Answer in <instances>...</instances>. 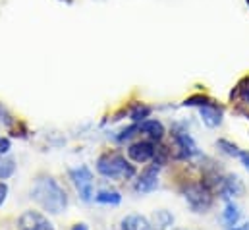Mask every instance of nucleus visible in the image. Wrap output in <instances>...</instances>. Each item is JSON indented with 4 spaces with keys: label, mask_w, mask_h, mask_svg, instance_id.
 Returning a JSON list of instances; mask_svg holds the SVG:
<instances>
[{
    "label": "nucleus",
    "mask_w": 249,
    "mask_h": 230,
    "mask_svg": "<svg viewBox=\"0 0 249 230\" xmlns=\"http://www.w3.org/2000/svg\"><path fill=\"white\" fill-rule=\"evenodd\" d=\"M184 197L193 213H207L213 207L214 192L205 182H195L184 188Z\"/></svg>",
    "instance_id": "7ed1b4c3"
},
{
    "label": "nucleus",
    "mask_w": 249,
    "mask_h": 230,
    "mask_svg": "<svg viewBox=\"0 0 249 230\" xmlns=\"http://www.w3.org/2000/svg\"><path fill=\"white\" fill-rule=\"evenodd\" d=\"M139 132H143L153 141H160L164 137V126L160 120H155V118H147L139 122Z\"/></svg>",
    "instance_id": "9b49d317"
},
{
    "label": "nucleus",
    "mask_w": 249,
    "mask_h": 230,
    "mask_svg": "<svg viewBox=\"0 0 249 230\" xmlns=\"http://www.w3.org/2000/svg\"><path fill=\"white\" fill-rule=\"evenodd\" d=\"M71 230H89V227H87V225H83V223H79V225H73Z\"/></svg>",
    "instance_id": "b1692460"
},
{
    "label": "nucleus",
    "mask_w": 249,
    "mask_h": 230,
    "mask_svg": "<svg viewBox=\"0 0 249 230\" xmlns=\"http://www.w3.org/2000/svg\"><path fill=\"white\" fill-rule=\"evenodd\" d=\"M228 230H249V223L242 225V227H232V229H228Z\"/></svg>",
    "instance_id": "393cba45"
},
{
    "label": "nucleus",
    "mask_w": 249,
    "mask_h": 230,
    "mask_svg": "<svg viewBox=\"0 0 249 230\" xmlns=\"http://www.w3.org/2000/svg\"><path fill=\"white\" fill-rule=\"evenodd\" d=\"M18 230H54L53 223L39 211H25L18 219Z\"/></svg>",
    "instance_id": "0eeeda50"
},
{
    "label": "nucleus",
    "mask_w": 249,
    "mask_h": 230,
    "mask_svg": "<svg viewBox=\"0 0 249 230\" xmlns=\"http://www.w3.org/2000/svg\"><path fill=\"white\" fill-rule=\"evenodd\" d=\"M197 109H199L201 120H203V124H205L207 128H216V126H220V124H222L224 111H222V107H218L213 99H211L209 103H205V105L197 107Z\"/></svg>",
    "instance_id": "9d476101"
},
{
    "label": "nucleus",
    "mask_w": 249,
    "mask_h": 230,
    "mask_svg": "<svg viewBox=\"0 0 249 230\" xmlns=\"http://www.w3.org/2000/svg\"><path fill=\"white\" fill-rule=\"evenodd\" d=\"M70 180H71L75 192L79 193L81 201L89 203V201L95 199V192H93V172H91L85 165H81V167H77V169H71V171H70Z\"/></svg>",
    "instance_id": "39448f33"
},
{
    "label": "nucleus",
    "mask_w": 249,
    "mask_h": 230,
    "mask_svg": "<svg viewBox=\"0 0 249 230\" xmlns=\"http://www.w3.org/2000/svg\"><path fill=\"white\" fill-rule=\"evenodd\" d=\"M172 139H174V147H176V159L189 161V159L199 155V147H197L195 139L187 134L180 124H176L172 128Z\"/></svg>",
    "instance_id": "20e7f679"
},
{
    "label": "nucleus",
    "mask_w": 249,
    "mask_h": 230,
    "mask_svg": "<svg viewBox=\"0 0 249 230\" xmlns=\"http://www.w3.org/2000/svg\"><path fill=\"white\" fill-rule=\"evenodd\" d=\"M135 132H139V124H133V126H129V128H125L124 132L116 137L118 141H125V139H129V137H133L135 135Z\"/></svg>",
    "instance_id": "aec40b11"
},
{
    "label": "nucleus",
    "mask_w": 249,
    "mask_h": 230,
    "mask_svg": "<svg viewBox=\"0 0 249 230\" xmlns=\"http://www.w3.org/2000/svg\"><path fill=\"white\" fill-rule=\"evenodd\" d=\"M214 192H218V195L226 201L234 199V197H240L244 195L246 188H244V182L240 180V176L236 174H222L214 186Z\"/></svg>",
    "instance_id": "423d86ee"
},
{
    "label": "nucleus",
    "mask_w": 249,
    "mask_h": 230,
    "mask_svg": "<svg viewBox=\"0 0 249 230\" xmlns=\"http://www.w3.org/2000/svg\"><path fill=\"white\" fill-rule=\"evenodd\" d=\"M240 217H242L240 207H238L234 201H228V203H226V207H224V211H222V221H224V225H226L228 229H232V227H236V225H238Z\"/></svg>",
    "instance_id": "ddd939ff"
},
{
    "label": "nucleus",
    "mask_w": 249,
    "mask_h": 230,
    "mask_svg": "<svg viewBox=\"0 0 249 230\" xmlns=\"http://www.w3.org/2000/svg\"><path fill=\"white\" fill-rule=\"evenodd\" d=\"M14 172H16V163H14V159H6V161L0 163V180L10 178Z\"/></svg>",
    "instance_id": "a211bd4d"
},
{
    "label": "nucleus",
    "mask_w": 249,
    "mask_h": 230,
    "mask_svg": "<svg viewBox=\"0 0 249 230\" xmlns=\"http://www.w3.org/2000/svg\"><path fill=\"white\" fill-rule=\"evenodd\" d=\"M151 115V107H147V105H141V103H137V105H133L131 107V111H129V118L133 120V122H143V120H147Z\"/></svg>",
    "instance_id": "f3484780"
},
{
    "label": "nucleus",
    "mask_w": 249,
    "mask_h": 230,
    "mask_svg": "<svg viewBox=\"0 0 249 230\" xmlns=\"http://www.w3.org/2000/svg\"><path fill=\"white\" fill-rule=\"evenodd\" d=\"M180 230H182V229H180Z\"/></svg>",
    "instance_id": "bb28decb"
},
{
    "label": "nucleus",
    "mask_w": 249,
    "mask_h": 230,
    "mask_svg": "<svg viewBox=\"0 0 249 230\" xmlns=\"http://www.w3.org/2000/svg\"><path fill=\"white\" fill-rule=\"evenodd\" d=\"M153 225L143 215H127L120 223V230H151Z\"/></svg>",
    "instance_id": "f8f14e48"
},
{
    "label": "nucleus",
    "mask_w": 249,
    "mask_h": 230,
    "mask_svg": "<svg viewBox=\"0 0 249 230\" xmlns=\"http://www.w3.org/2000/svg\"><path fill=\"white\" fill-rule=\"evenodd\" d=\"M159 171H160V167L157 163H153L149 169H145L141 172V176L137 178V182H135V192L137 193H151L153 190H157V186H159Z\"/></svg>",
    "instance_id": "6e6552de"
},
{
    "label": "nucleus",
    "mask_w": 249,
    "mask_h": 230,
    "mask_svg": "<svg viewBox=\"0 0 249 230\" xmlns=\"http://www.w3.org/2000/svg\"><path fill=\"white\" fill-rule=\"evenodd\" d=\"M240 161H242V165L246 167V171L249 172V151H242V155H240Z\"/></svg>",
    "instance_id": "5701e85b"
},
{
    "label": "nucleus",
    "mask_w": 249,
    "mask_h": 230,
    "mask_svg": "<svg viewBox=\"0 0 249 230\" xmlns=\"http://www.w3.org/2000/svg\"><path fill=\"white\" fill-rule=\"evenodd\" d=\"M157 153V147L153 141H135L127 147V155L133 163H149Z\"/></svg>",
    "instance_id": "1a4fd4ad"
},
{
    "label": "nucleus",
    "mask_w": 249,
    "mask_h": 230,
    "mask_svg": "<svg viewBox=\"0 0 249 230\" xmlns=\"http://www.w3.org/2000/svg\"><path fill=\"white\" fill-rule=\"evenodd\" d=\"M172 225H174V217H172L168 211H164V209L155 211V215H153V229L166 230V229H170Z\"/></svg>",
    "instance_id": "4468645a"
},
{
    "label": "nucleus",
    "mask_w": 249,
    "mask_h": 230,
    "mask_svg": "<svg viewBox=\"0 0 249 230\" xmlns=\"http://www.w3.org/2000/svg\"><path fill=\"white\" fill-rule=\"evenodd\" d=\"M10 151V139L8 137H0V155H6Z\"/></svg>",
    "instance_id": "412c9836"
},
{
    "label": "nucleus",
    "mask_w": 249,
    "mask_h": 230,
    "mask_svg": "<svg viewBox=\"0 0 249 230\" xmlns=\"http://www.w3.org/2000/svg\"><path fill=\"white\" fill-rule=\"evenodd\" d=\"M6 197H8V186H6L4 182H0V207L4 205Z\"/></svg>",
    "instance_id": "4be33fe9"
},
{
    "label": "nucleus",
    "mask_w": 249,
    "mask_h": 230,
    "mask_svg": "<svg viewBox=\"0 0 249 230\" xmlns=\"http://www.w3.org/2000/svg\"><path fill=\"white\" fill-rule=\"evenodd\" d=\"M97 172L112 180H129L135 176V167L129 165L120 153H105L97 161Z\"/></svg>",
    "instance_id": "f03ea898"
},
{
    "label": "nucleus",
    "mask_w": 249,
    "mask_h": 230,
    "mask_svg": "<svg viewBox=\"0 0 249 230\" xmlns=\"http://www.w3.org/2000/svg\"><path fill=\"white\" fill-rule=\"evenodd\" d=\"M95 201L97 203H105V205H118L122 201V195L118 192H108V190H101L97 195H95Z\"/></svg>",
    "instance_id": "2eb2a0df"
},
{
    "label": "nucleus",
    "mask_w": 249,
    "mask_h": 230,
    "mask_svg": "<svg viewBox=\"0 0 249 230\" xmlns=\"http://www.w3.org/2000/svg\"><path fill=\"white\" fill-rule=\"evenodd\" d=\"M31 199L37 201L51 215H60L68 207V195L64 188L51 176H43L31 188Z\"/></svg>",
    "instance_id": "f257e3e1"
},
{
    "label": "nucleus",
    "mask_w": 249,
    "mask_h": 230,
    "mask_svg": "<svg viewBox=\"0 0 249 230\" xmlns=\"http://www.w3.org/2000/svg\"><path fill=\"white\" fill-rule=\"evenodd\" d=\"M0 116H2V109H0Z\"/></svg>",
    "instance_id": "a878e982"
},
{
    "label": "nucleus",
    "mask_w": 249,
    "mask_h": 230,
    "mask_svg": "<svg viewBox=\"0 0 249 230\" xmlns=\"http://www.w3.org/2000/svg\"><path fill=\"white\" fill-rule=\"evenodd\" d=\"M216 147H218L222 153H226L228 157H236V159H240V155H242V149H240L236 143L228 141V139H218V141H216Z\"/></svg>",
    "instance_id": "dca6fc26"
},
{
    "label": "nucleus",
    "mask_w": 249,
    "mask_h": 230,
    "mask_svg": "<svg viewBox=\"0 0 249 230\" xmlns=\"http://www.w3.org/2000/svg\"><path fill=\"white\" fill-rule=\"evenodd\" d=\"M238 95H240V99L249 107V77L244 79V81L238 85Z\"/></svg>",
    "instance_id": "6ab92c4d"
}]
</instances>
